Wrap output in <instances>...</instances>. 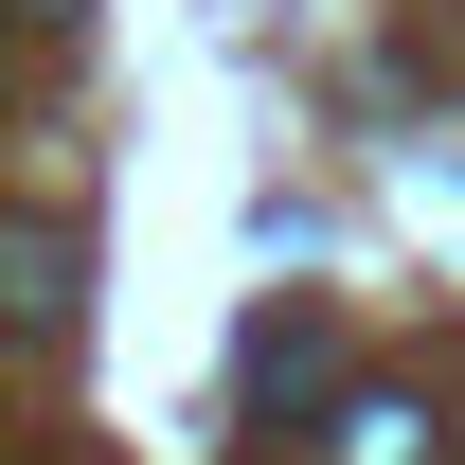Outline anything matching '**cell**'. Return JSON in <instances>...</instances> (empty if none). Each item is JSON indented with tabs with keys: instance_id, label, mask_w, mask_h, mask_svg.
Wrapping results in <instances>:
<instances>
[{
	"instance_id": "obj_4",
	"label": "cell",
	"mask_w": 465,
	"mask_h": 465,
	"mask_svg": "<svg viewBox=\"0 0 465 465\" xmlns=\"http://www.w3.org/2000/svg\"><path fill=\"white\" fill-rule=\"evenodd\" d=\"M18 18H36V36H72V18H90V0H18Z\"/></svg>"
},
{
	"instance_id": "obj_3",
	"label": "cell",
	"mask_w": 465,
	"mask_h": 465,
	"mask_svg": "<svg viewBox=\"0 0 465 465\" xmlns=\"http://www.w3.org/2000/svg\"><path fill=\"white\" fill-rule=\"evenodd\" d=\"M18 322H72V232L18 215Z\"/></svg>"
},
{
	"instance_id": "obj_2",
	"label": "cell",
	"mask_w": 465,
	"mask_h": 465,
	"mask_svg": "<svg viewBox=\"0 0 465 465\" xmlns=\"http://www.w3.org/2000/svg\"><path fill=\"white\" fill-rule=\"evenodd\" d=\"M322 465H430V411L411 394H341L322 411Z\"/></svg>"
},
{
	"instance_id": "obj_1",
	"label": "cell",
	"mask_w": 465,
	"mask_h": 465,
	"mask_svg": "<svg viewBox=\"0 0 465 465\" xmlns=\"http://www.w3.org/2000/svg\"><path fill=\"white\" fill-rule=\"evenodd\" d=\"M322 376H341V341H322V304H269V322H251V394H269V411H304Z\"/></svg>"
}]
</instances>
